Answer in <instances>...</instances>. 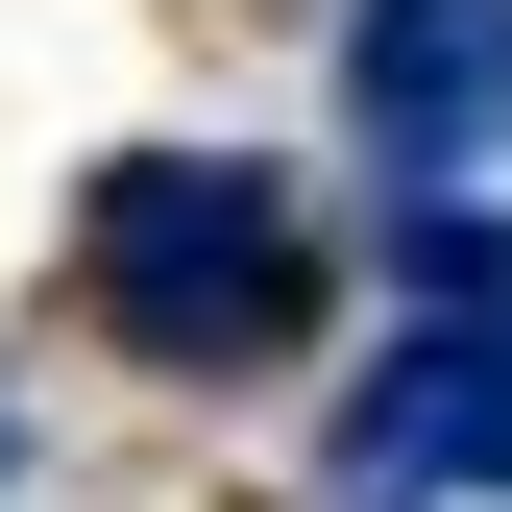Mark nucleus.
<instances>
[{
    "mask_svg": "<svg viewBox=\"0 0 512 512\" xmlns=\"http://www.w3.org/2000/svg\"><path fill=\"white\" fill-rule=\"evenodd\" d=\"M342 122H366L391 196H464L512 147V25L488 0H342Z\"/></svg>",
    "mask_w": 512,
    "mask_h": 512,
    "instance_id": "nucleus-3",
    "label": "nucleus"
},
{
    "mask_svg": "<svg viewBox=\"0 0 512 512\" xmlns=\"http://www.w3.org/2000/svg\"><path fill=\"white\" fill-rule=\"evenodd\" d=\"M464 488H512V220H488V171L391 196V366L317 439V512H464Z\"/></svg>",
    "mask_w": 512,
    "mask_h": 512,
    "instance_id": "nucleus-2",
    "label": "nucleus"
},
{
    "mask_svg": "<svg viewBox=\"0 0 512 512\" xmlns=\"http://www.w3.org/2000/svg\"><path fill=\"white\" fill-rule=\"evenodd\" d=\"M0 488H25V391H0Z\"/></svg>",
    "mask_w": 512,
    "mask_h": 512,
    "instance_id": "nucleus-4",
    "label": "nucleus"
},
{
    "mask_svg": "<svg viewBox=\"0 0 512 512\" xmlns=\"http://www.w3.org/2000/svg\"><path fill=\"white\" fill-rule=\"evenodd\" d=\"M74 293H98L122 366L244 391V366L317 342V220H293V171H244V147H122L74 196Z\"/></svg>",
    "mask_w": 512,
    "mask_h": 512,
    "instance_id": "nucleus-1",
    "label": "nucleus"
}]
</instances>
